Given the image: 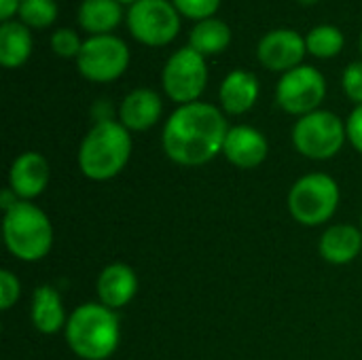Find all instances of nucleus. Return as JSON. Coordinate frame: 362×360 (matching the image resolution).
I'll return each instance as SVG.
<instances>
[{
  "label": "nucleus",
  "instance_id": "nucleus-1",
  "mask_svg": "<svg viewBox=\"0 0 362 360\" xmlns=\"http://www.w3.org/2000/svg\"><path fill=\"white\" fill-rule=\"evenodd\" d=\"M229 125L221 108L208 102L178 106L163 125L161 144L178 166L197 168L223 153Z\"/></svg>",
  "mask_w": 362,
  "mask_h": 360
},
{
  "label": "nucleus",
  "instance_id": "nucleus-2",
  "mask_svg": "<svg viewBox=\"0 0 362 360\" xmlns=\"http://www.w3.org/2000/svg\"><path fill=\"white\" fill-rule=\"evenodd\" d=\"M132 146V134L121 121H95L78 146V168L89 180H110L127 166Z\"/></svg>",
  "mask_w": 362,
  "mask_h": 360
},
{
  "label": "nucleus",
  "instance_id": "nucleus-3",
  "mask_svg": "<svg viewBox=\"0 0 362 360\" xmlns=\"http://www.w3.org/2000/svg\"><path fill=\"white\" fill-rule=\"evenodd\" d=\"M64 331L68 348L83 360L110 359L121 342V327L115 310L100 301L74 308Z\"/></svg>",
  "mask_w": 362,
  "mask_h": 360
},
{
  "label": "nucleus",
  "instance_id": "nucleus-4",
  "mask_svg": "<svg viewBox=\"0 0 362 360\" xmlns=\"http://www.w3.org/2000/svg\"><path fill=\"white\" fill-rule=\"evenodd\" d=\"M2 238L13 257L25 263L45 259L53 248V225L32 202H15L4 210Z\"/></svg>",
  "mask_w": 362,
  "mask_h": 360
},
{
  "label": "nucleus",
  "instance_id": "nucleus-5",
  "mask_svg": "<svg viewBox=\"0 0 362 360\" xmlns=\"http://www.w3.org/2000/svg\"><path fill=\"white\" fill-rule=\"evenodd\" d=\"M339 185L322 172L301 176L288 191V212L305 227H318L333 219L339 206Z\"/></svg>",
  "mask_w": 362,
  "mask_h": 360
},
{
  "label": "nucleus",
  "instance_id": "nucleus-6",
  "mask_svg": "<svg viewBox=\"0 0 362 360\" xmlns=\"http://www.w3.org/2000/svg\"><path fill=\"white\" fill-rule=\"evenodd\" d=\"M348 140L346 123L331 110H314L305 117H299L293 127L295 149L316 161L335 157Z\"/></svg>",
  "mask_w": 362,
  "mask_h": 360
},
{
  "label": "nucleus",
  "instance_id": "nucleus-7",
  "mask_svg": "<svg viewBox=\"0 0 362 360\" xmlns=\"http://www.w3.org/2000/svg\"><path fill=\"white\" fill-rule=\"evenodd\" d=\"M129 34L146 47H165L180 32V13L172 0H138L127 11Z\"/></svg>",
  "mask_w": 362,
  "mask_h": 360
},
{
  "label": "nucleus",
  "instance_id": "nucleus-8",
  "mask_svg": "<svg viewBox=\"0 0 362 360\" xmlns=\"http://www.w3.org/2000/svg\"><path fill=\"white\" fill-rule=\"evenodd\" d=\"M161 85L165 95L180 106L199 102V95L208 85L206 57L191 47L178 49L163 66Z\"/></svg>",
  "mask_w": 362,
  "mask_h": 360
},
{
  "label": "nucleus",
  "instance_id": "nucleus-9",
  "mask_svg": "<svg viewBox=\"0 0 362 360\" xmlns=\"http://www.w3.org/2000/svg\"><path fill=\"white\" fill-rule=\"evenodd\" d=\"M129 66V47L115 34L91 36L83 42L76 57L81 76L91 83H112Z\"/></svg>",
  "mask_w": 362,
  "mask_h": 360
},
{
  "label": "nucleus",
  "instance_id": "nucleus-10",
  "mask_svg": "<svg viewBox=\"0 0 362 360\" xmlns=\"http://www.w3.org/2000/svg\"><path fill=\"white\" fill-rule=\"evenodd\" d=\"M325 98H327V81L322 72L305 64L284 72L276 87L278 106L295 117H305L314 110H320Z\"/></svg>",
  "mask_w": 362,
  "mask_h": 360
},
{
  "label": "nucleus",
  "instance_id": "nucleus-11",
  "mask_svg": "<svg viewBox=\"0 0 362 360\" xmlns=\"http://www.w3.org/2000/svg\"><path fill=\"white\" fill-rule=\"evenodd\" d=\"M305 53H308L305 38L299 32L288 30V28H276L267 32L257 45L259 62L267 70L282 72V74L301 66Z\"/></svg>",
  "mask_w": 362,
  "mask_h": 360
},
{
  "label": "nucleus",
  "instance_id": "nucleus-12",
  "mask_svg": "<svg viewBox=\"0 0 362 360\" xmlns=\"http://www.w3.org/2000/svg\"><path fill=\"white\" fill-rule=\"evenodd\" d=\"M51 180V166L45 155L36 151H25L15 157L8 170V191L21 199L30 202L42 195Z\"/></svg>",
  "mask_w": 362,
  "mask_h": 360
},
{
  "label": "nucleus",
  "instance_id": "nucleus-13",
  "mask_svg": "<svg viewBox=\"0 0 362 360\" xmlns=\"http://www.w3.org/2000/svg\"><path fill=\"white\" fill-rule=\"evenodd\" d=\"M223 155L231 166L240 170H252V168H259L267 159L269 142L257 127L235 125V127H229L227 132Z\"/></svg>",
  "mask_w": 362,
  "mask_h": 360
},
{
  "label": "nucleus",
  "instance_id": "nucleus-14",
  "mask_svg": "<svg viewBox=\"0 0 362 360\" xmlns=\"http://www.w3.org/2000/svg\"><path fill=\"white\" fill-rule=\"evenodd\" d=\"M98 299L110 310L125 308L138 293V276L127 263H110L98 276Z\"/></svg>",
  "mask_w": 362,
  "mask_h": 360
},
{
  "label": "nucleus",
  "instance_id": "nucleus-15",
  "mask_svg": "<svg viewBox=\"0 0 362 360\" xmlns=\"http://www.w3.org/2000/svg\"><path fill=\"white\" fill-rule=\"evenodd\" d=\"M163 112V102L157 91L148 87H138L129 91L119 106V121L129 132L151 129Z\"/></svg>",
  "mask_w": 362,
  "mask_h": 360
},
{
  "label": "nucleus",
  "instance_id": "nucleus-16",
  "mask_svg": "<svg viewBox=\"0 0 362 360\" xmlns=\"http://www.w3.org/2000/svg\"><path fill=\"white\" fill-rule=\"evenodd\" d=\"M221 108L227 115H244L259 100V79L248 70H231L218 89Z\"/></svg>",
  "mask_w": 362,
  "mask_h": 360
},
{
  "label": "nucleus",
  "instance_id": "nucleus-17",
  "mask_svg": "<svg viewBox=\"0 0 362 360\" xmlns=\"http://www.w3.org/2000/svg\"><path fill=\"white\" fill-rule=\"evenodd\" d=\"M318 250L322 259L333 265L352 263L358 255H362V231L348 223L331 225L322 233Z\"/></svg>",
  "mask_w": 362,
  "mask_h": 360
},
{
  "label": "nucleus",
  "instance_id": "nucleus-18",
  "mask_svg": "<svg viewBox=\"0 0 362 360\" xmlns=\"http://www.w3.org/2000/svg\"><path fill=\"white\" fill-rule=\"evenodd\" d=\"M66 310L59 293L51 284H42L32 295V325L42 335H53L66 329Z\"/></svg>",
  "mask_w": 362,
  "mask_h": 360
},
{
  "label": "nucleus",
  "instance_id": "nucleus-19",
  "mask_svg": "<svg viewBox=\"0 0 362 360\" xmlns=\"http://www.w3.org/2000/svg\"><path fill=\"white\" fill-rule=\"evenodd\" d=\"M34 49L32 30L19 19L2 21L0 25V66L6 70L23 66Z\"/></svg>",
  "mask_w": 362,
  "mask_h": 360
},
{
  "label": "nucleus",
  "instance_id": "nucleus-20",
  "mask_svg": "<svg viewBox=\"0 0 362 360\" xmlns=\"http://www.w3.org/2000/svg\"><path fill=\"white\" fill-rule=\"evenodd\" d=\"M123 19L121 2L117 0H83L78 4L76 21L91 36L110 34Z\"/></svg>",
  "mask_w": 362,
  "mask_h": 360
},
{
  "label": "nucleus",
  "instance_id": "nucleus-21",
  "mask_svg": "<svg viewBox=\"0 0 362 360\" xmlns=\"http://www.w3.org/2000/svg\"><path fill=\"white\" fill-rule=\"evenodd\" d=\"M229 45H231V28L227 25V21L216 17L197 21L189 34V47L202 53L204 57L223 53Z\"/></svg>",
  "mask_w": 362,
  "mask_h": 360
},
{
  "label": "nucleus",
  "instance_id": "nucleus-22",
  "mask_svg": "<svg viewBox=\"0 0 362 360\" xmlns=\"http://www.w3.org/2000/svg\"><path fill=\"white\" fill-rule=\"evenodd\" d=\"M344 42H346V38H344L341 30L331 23H320V25L312 28L305 36L308 53H312L318 59H331V57L339 55L344 49Z\"/></svg>",
  "mask_w": 362,
  "mask_h": 360
},
{
  "label": "nucleus",
  "instance_id": "nucleus-23",
  "mask_svg": "<svg viewBox=\"0 0 362 360\" xmlns=\"http://www.w3.org/2000/svg\"><path fill=\"white\" fill-rule=\"evenodd\" d=\"M17 17L30 30H45L57 19L55 0H21Z\"/></svg>",
  "mask_w": 362,
  "mask_h": 360
},
{
  "label": "nucleus",
  "instance_id": "nucleus-24",
  "mask_svg": "<svg viewBox=\"0 0 362 360\" xmlns=\"http://www.w3.org/2000/svg\"><path fill=\"white\" fill-rule=\"evenodd\" d=\"M172 4L182 17L204 21V19L214 17V13L221 6V0H172Z\"/></svg>",
  "mask_w": 362,
  "mask_h": 360
},
{
  "label": "nucleus",
  "instance_id": "nucleus-25",
  "mask_svg": "<svg viewBox=\"0 0 362 360\" xmlns=\"http://www.w3.org/2000/svg\"><path fill=\"white\" fill-rule=\"evenodd\" d=\"M81 47H83V40L70 28H59L51 36V49L59 57H74L76 59L81 53Z\"/></svg>",
  "mask_w": 362,
  "mask_h": 360
},
{
  "label": "nucleus",
  "instance_id": "nucleus-26",
  "mask_svg": "<svg viewBox=\"0 0 362 360\" xmlns=\"http://www.w3.org/2000/svg\"><path fill=\"white\" fill-rule=\"evenodd\" d=\"M341 85H344L346 95H348L356 106H361L362 104V62H352V64L344 70Z\"/></svg>",
  "mask_w": 362,
  "mask_h": 360
},
{
  "label": "nucleus",
  "instance_id": "nucleus-27",
  "mask_svg": "<svg viewBox=\"0 0 362 360\" xmlns=\"http://www.w3.org/2000/svg\"><path fill=\"white\" fill-rule=\"evenodd\" d=\"M19 295H21V284L17 276L8 269H2L0 272V308L11 310L13 303L19 299Z\"/></svg>",
  "mask_w": 362,
  "mask_h": 360
},
{
  "label": "nucleus",
  "instance_id": "nucleus-28",
  "mask_svg": "<svg viewBox=\"0 0 362 360\" xmlns=\"http://www.w3.org/2000/svg\"><path fill=\"white\" fill-rule=\"evenodd\" d=\"M346 132H348L350 144L362 155V104L350 112V117L346 121Z\"/></svg>",
  "mask_w": 362,
  "mask_h": 360
},
{
  "label": "nucleus",
  "instance_id": "nucleus-29",
  "mask_svg": "<svg viewBox=\"0 0 362 360\" xmlns=\"http://www.w3.org/2000/svg\"><path fill=\"white\" fill-rule=\"evenodd\" d=\"M21 0H0V19L2 21H11L13 15H17Z\"/></svg>",
  "mask_w": 362,
  "mask_h": 360
},
{
  "label": "nucleus",
  "instance_id": "nucleus-30",
  "mask_svg": "<svg viewBox=\"0 0 362 360\" xmlns=\"http://www.w3.org/2000/svg\"><path fill=\"white\" fill-rule=\"evenodd\" d=\"M299 4H316L318 0H297Z\"/></svg>",
  "mask_w": 362,
  "mask_h": 360
},
{
  "label": "nucleus",
  "instance_id": "nucleus-31",
  "mask_svg": "<svg viewBox=\"0 0 362 360\" xmlns=\"http://www.w3.org/2000/svg\"><path fill=\"white\" fill-rule=\"evenodd\" d=\"M117 2H121V4H129V6H132V4H134V2H138V0H117Z\"/></svg>",
  "mask_w": 362,
  "mask_h": 360
},
{
  "label": "nucleus",
  "instance_id": "nucleus-32",
  "mask_svg": "<svg viewBox=\"0 0 362 360\" xmlns=\"http://www.w3.org/2000/svg\"><path fill=\"white\" fill-rule=\"evenodd\" d=\"M361 53H362V34H361Z\"/></svg>",
  "mask_w": 362,
  "mask_h": 360
}]
</instances>
